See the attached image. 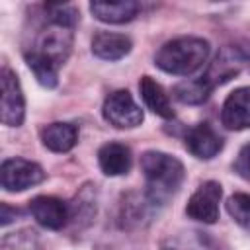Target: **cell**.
I'll use <instances>...</instances> for the list:
<instances>
[{
    "label": "cell",
    "instance_id": "13",
    "mask_svg": "<svg viewBox=\"0 0 250 250\" xmlns=\"http://www.w3.org/2000/svg\"><path fill=\"white\" fill-rule=\"evenodd\" d=\"M133 41L123 33L113 31H98L92 39V53L104 61H119L129 55Z\"/></svg>",
    "mask_w": 250,
    "mask_h": 250
},
{
    "label": "cell",
    "instance_id": "7",
    "mask_svg": "<svg viewBox=\"0 0 250 250\" xmlns=\"http://www.w3.org/2000/svg\"><path fill=\"white\" fill-rule=\"evenodd\" d=\"M0 80H2V115H0V119L8 127H20L25 119V98H23L20 80L8 66L2 68Z\"/></svg>",
    "mask_w": 250,
    "mask_h": 250
},
{
    "label": "cell",
    "instance_id": "5",
    "mask_svg": "<svg viewBox=\"0 0 250 250\" xmlns=\"http://www.w3.org/2000/svg\"><path fill=\"white\" fill-rule=\"evenodd\" d=\"M45 180V172L37 162L25 158H6L0 168V182L6 191H23Z\"/></svg>",
    "mask_w": 250,
    "mask_h": 250
},
{
    "label": "cell",
    "instance_id": "6",
    "mask_svg": "<svg viewBox=\"0 0 250 250\" xmlns=\"http://www.w3.org/2000/svg\"><path fill=\"white\" fill-rule=\"evenodd\" d=\"M223 195V188L219 182H203L188 199L186 215L193 221L213 225L219 219V201Z\"/></svg>",
    "mask_w": 250,
    "mask_h": 250
},
{
    "label": "cell",
    "instance_id": "14",
    "mask_svg": "<svg viewBox=\"0 0 250 250\" xmlns=\"http://www.w3.org/2000/svg\"><path fill=\"white\" fill-rule=\"evenodd\" d=\"M41 141L53 152H68L78 143V129L74 123L55 121L41 129Z\"/></svg>",
    "mask_w": 250,
    "mask_h": 250
},
{
    "label": "cell",
    "instance_id": "8",
    "mask_svg": "<svg viewBox=\"0 0 250 250\" xmlns=\"http://www.w3.org/2000/svg\"><path fill=\"white\" fill-rule=\"evenodd\" d=\"M248 62V57L238 49V47H225L215 61L209 64L207 72L203 74L205 82L211 86V90H215L217 86L229 82L230 78H234L242 66Z\"/></svg>",
    "mask_w": 250,
    "mask_h": 250
},
{
    "label": "cell",
    "instance_id": "4",
    "mask_svg": "<svg viewBox=\"0 0 250 250\" xmlns=\"http://www.w3.org/2000/svg\"><path fill=\"white\" fill-rule=\"evenodd\" d=\"M102 113H104V119L117 129H133L141 125L145 119L143 109L135 104L133 96L127 90L111 92L104 102Z\"/></svg>",
    "mask_w": 250,
    "mask_h": 250
},
{
    "label": "cell",
    "instance_id": "10",
    "mask_svg": "<svg viewBox=\"0 0 250 250\" xmlns=\"http://www.w3.org/2000/svg\"><path fill=\"white\" fill-rule=\"evenodd\" d=\"M221 123L230 131L250 129V86L230 92L221 109Z\"/></svg>",
    "mask_w": 250,
    "mask_h": 250
},
{
    "label": "cell",
    "instance_id": "17",
    "mask_svg": "<svg viewBox=\"0 0 250 250\" xmlns=\"http://www.w3.org/2000/svg\"><path fill=\"white\" fill-rule=\"evenodd\" d=\"M162 250H223L219 242L201 230H188L168 236L162 242Z\"/></svg>",
    "mask_w": 250,
    "mask_h": 250
},
{
    "label": "cell",
    "instance_id": "19",
    "mask_svg": "<svg viewBox=\"0 0 250 250\" xmlns=\"http://www.w3.org/2000/svg\"><path fill=\"white\" fill-rule=\"evenodd\" d=\"M229 215L246 230H250V195L248 193H232L227 199Z\"/></svg>",
    "mask_w": 250,
    "mask_h": 250
},
{
    "label": "cell",
    "instance_id": "20",
    "mask_svg": "<svg viewBox=\"0 0 250 250\" xmlns=\"http://www.w3.org/2000/svg\"><path fill=\"white\" fill-rule=\"evenodd\" d=\"M45 10L49 12V21L74 27L78 21V10L70 4H45Z\"/></svg>",
    "mask_w": 250,
    "mask_h": 250
},
{
    "label": "cell",
    "instance_id": "2",
    "mask_svg": "<svg viewBox=\"0 0 250 250\" xmlns=\"http://www.w3.org/2000/svg\"><path fill=\"white\" fill-rule=\"evenodd\" d=\"M145 195L152 205H164L184 182V164L166 152L146 150L141 156Z\"/></svg>",
    "mask_w": 250,
    "mask_h": 250
},
{
    "label": "cell",
    "instance_id": "3",
    "mask_svg": "<svg viewBox=\"0 0 250 250\" xmlns=\"http://www.w3.org/2000/svg\"><path fill=\"white\" fill-rule=\"evenodd\" d=\"M209 43L201 37L186 35V37H176L172 41H166L154 55V64L176 76H188L193 74L203 66V62L209 57Z\"/></svg>",
    "mask_w": 250,
    "mask_h": 250
},
{
    "label": "cell",
    "instance_id": "11",
    "mask_svg": "<svg viewBox=\"0 0 250 250\" xmlns=\"http://www.w3.org/2000/svg\"><path fill=\"white\" fill-rule=\"evenodd\" d=\"M186 148L201 160H209L223 150V139L209 123H197L186 133Z\"/></svg>",
    "mask_w": 250,
    "mask_h": 250
},
{
    "label": "cell",
    "instance_id": "16",
    "mask_svg": "<svg viewBox=\"0 0 250 250\" xmlns=\"http://www.w3.org/2000/svg\"><path fill=\"white\" fill-rule=\"evenodd\" d=\"M139 90H141V98H143L145 105L152 113H156L158 117H164V119L174 117V109H172L168 94L152 76H143L139 82Z\"/></svg>",
    "mask_w": 250,
    "mask_h": 250
},
{
    "label": "cell",
    "instance_id": "1",
    "mask_svg": "<svg viewBox=\"0 0 250 250\" xmlns=\"http://www.w3.org/2000/svg\"><path fill=\"white\" fill-rule=\"evenodd\" d=\"M72 51V27L49 21L35 37L31 49L23 53L27 66L45 88L59 84V70Z\"/></svg>",
    "mask_w": 250,
    "mask_h": 250
},
{
    "label": "cell",
    "instance_id": "15",
    "mask_svg": "<svg viewBox=\"0 0 250 250\" xmlns=\"http://www.w3.org/2000/svg\"><path fill=\"white\" fill-rule=\"evenodd\" d=\"M141 10L139 2L133 0H119V2H92L90 12L104 23H127L131 21Z\"/></svg>",
    "mask_w": 250,
    "mask_h": 250
},
{
    "label": "cell",
    "instance_id": "21",
    "mask_svg": "<svg viewBox=\"0 0 250 250\" xmlns=\"http://www.w3.org/2000/svg\"><path fill=\"white\" fill-rule=\"evenodd\" d=\"M232 168H234V172H236L242 180H248V182H250V143L240 148L236 160L232 162Z\"/></svg>",
    "mask_w": 250,
    "mask_h": 250
},
{
    "label": "cell",
    "instance_id": "18",
    "mask_svg": "<svg viewBox=\"0 0 250 250\" xmlns=\"http://www.w3.org/2000/svg\"><path fill=\"white\" fill-rule=\"evenodd\" d=\"M211 86L205 82L203 76L195 78V80H184L180 84L174 86V98L182 104H188V105H197V104H203L209 94H211Z\"/></svg>",
    "mask_w": 250,
    "mask_h": 250
},
{
    "label": "cell",
    "instance_id": "12",
    "mask_svg": "<svg viewBox=\"0 0 250 250\" xmlns=\"http://www.w3.org/2000/svg\"><path fill=\"white\" fill-rule=\"evenodd\" d=\"M98 164L105 176H123L133 166L131 148L123 143H105L98 150Z\"/></svg>",
    "mask_w": 250,
    "mask_h": 250
},
{
    "label": "cell",
    "instance_id": "9",
    "mask_svg": "<svg viewBox=\"0 0 250 250\" xmlns=\"http://www.w3.org/2000/svg\"><path fill=\"white\" fill-rule=\"evenodd\" d=\"M29 213L33 215V219L41 227H45L49 230H61L70 217L66 203L59 197H53V195L33 197L29 201Z\"/></svg>",
    "mask_w": 250,
    "mask_h": 250
}]
</instances>
